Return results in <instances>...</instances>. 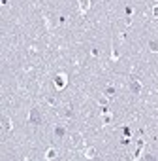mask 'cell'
<instances>
[{"mask_svg":"<svg viewBox=\"0 0 158 161\" xmlns=\"http://www.w3.org/2000/svg\"><path fill=\"white\" fill-rule=\"evenodd\" d=\"M120 144H124V146L130 144V136H122V138H120Z\"/></svg>","mask_w":158,"mask_h":161,"instance_id":"cell-15","label":"cell"},{"mask_svg":"<svg viewBox=\"0 0 158 161\" xmlns=\"http://www.w3.org/2000/svg\"><path fill=\"white\" fill-rule=\"evenodd\" d=\"M156 2H158V0H156Z\"/></svg>","mask_w":158,"mask_h":161,"instance_id":"cell-21","label":"cell"},{"mask_svg":"<svg viewBox=\"0 0 158 161\" xmlns=\"http://www.w3.org/2000/svg\"><path fill=\"white\" fill-rule=\"evenodd\" d=\"M68 82H70V78H68L64 72H59V74L55 76V80H53V83H55V89H64L66 85H68Z\"/></svg>","mask_w":158,"mask_h":161,"instance_id":"cell-2","label":"cell"},{"mask_svg":"<svg viewBox=\"0 0 158 161\" xmlns=\"http://www.w3.org/2000/svg\"><path fill=\"white\" fill-rule=\"evenodd\" d=\"M41 114H40V110L38 108H30V112H28V123H32V125H41Z\"/></svg>","mask_w":158,"mask_h":161,"instance_id":"cell-3","label":"cell"},{"mask_svg":"<svg viewBox=\"0 0 158 161\" xmlns=\"http://www.w3.org/2000/svg\"><path fill=\"white\" fill-rule=\"evenodd\" d=\"M96 155H98V150H96V148L90 146V148H87V150H85V157H87V159H94Z\"/></svg>","mask_w":158,"mask_h":161,"instance_id":"cell-6","label":"cell"},{"mask_svg":"<svg viewBox=\"0 0 158 161\" xmlns=\"http://www.w3.org/2000/svg\"><path fill=\"white\" fill-rule=\"evenodd\" d=\"M104 93H106V97H107V99H113V97H115V93H117V89L113 87V85H107Z\"/></svg>","mask_w":158,"mask_h":161,"instance_id":"cell-8","label":"cell"},{"mask_svg":"<svg viewBox=\"0 0 158 161\" xmlns=\"http://www.w3.org/2000/svg\"><path fill=\"white\" fill-rule=\"evenodd\" d=\"M47 104L51 106V108H53V106H56V104H59V101H56V97H47Z\"/></svg>","mask_w":158,"mask_h":161,"instance_id":"cell-12","label":"cell"},{"mask_svg":"<svg viewBox=\"0 0 158 161\" xmlns=\"http://www.w3.org/2000/svg\"><path fill=\"white\" fill-rule=\"evenodd\" d=\"M149 49H151L153 53H158V40H151V42H149Z\"/></svg>","mask_w":158,"mask_h":161,"instance_id":"cell-11","label":"cell"},{"mask_svg":"<svg viewBox=\"0 0 158 161\" xmlns=\"http://www.w3.org/2000/svg\"><path fill=\"white\" fill-rule=\"evenodd\" d=\"M2 123H4V131H11V129H13V123H11V120H8V117H4Z\"/></svg>","mask_w":158,"mask_h":161,"instance_id":"cell-10","label":"cell"},{"mask_svg":"<svg viewBox=\"0 0 158 161\" xmlns=\"http://www.w3.org/2000/svg\"><path fill=\"white\" fill-rule=\"evenodd\" d=\"M53 135H55V138H66V135H68V129H66V125H64V123L55 125V129H53Z\"/></svg>","mask_w":158,"mask_h":161,"instance_id":"cell-4","label":"cell"},{"mask_svg":"<svg viewBox=\"0 0 158 161\" xmlns=\"http://www.w3.org/2000/svg\"><path fill=\"white\" fill-rule=\"evenodd\" d=\"M56 155H59V152H56V150H55V148H49V150H47V152H45V159H47V161H51V159H55Z\"/></svg>","mask_w":158,"mask_h":161,"instance_id":"cell-7","label":"cell"},{"mask_svg":"<svg viewBox=\"0 0 158 161\" xmlns=\"http://www.w3.org/2000/svg\"><path fill=\"white\" fill-rule=\"evenodd\" d=\"M98 104L100 106H107V97H102V99L98 101Z\"/></svg>","mask_w":158,"mask_h":161,"instance_id":"cell-14","label":"cell"},{"mask_svg":"<svg viewBox=\"0 0 158 161\" xmlns=\"http://www.w3.org/2000/svg\"><path fill=\"white\" fill-rule=\"evenodd\" d=\"M90 53H92V55H94V57H98V55H100V51H98V49H96V48H94V49H92V51H90Z\"/></svg>","mask_w":158,"mask_h":161,"instance_id":"cell-19","label":"cell"},{"mask_svg":"<svg viewBox=\"0 0 158 161\" xmlns=\"http://www.w3.org/2000/svg\"><path fill=\"white\" fill-rule=\"evenodd\" d=\"M143 82L139 80V78H135V76H130V80H128V89H130V93H134V95H141L143 93Z\"/></svg>","mask_w":158,"mask_h":161,"instance_id":"cell-1","label":"cell"},{"mask_svg":"<svg viewBox=\"0 0 158 161\" xmlns=\"http://www.w3.org/2000/svg\"><path fill=\"white\" fill-rule=\"evenodd\" d=\"M153 17H154V19H158V4L153 8Z\"/></svg>","mask_w":158,"mask_h":161,"instance_id":"cell-18","label":"cell"},{"mask_svg":"<svg viewBox=\"0 0 158 161\" xmlns=\"http://www.w3.org/2000/svg\"><path fill=\"white\" fill-rule=\"evenodd\" d=\"M111 61H115V63L119 61V51L115 48H113V51H111Z\"/></svg>","mask_w":158,"mask_h":161,"instance_id":"cell-13","label":"cell"},{"mask_svg":"<svg viewBox=\"0 0 158 161\" xmlns=\"http://www.w3.org/2000/svg\"><path fill=\"white\" fill-rule=\"evenodd\" d=\"M81 138H83V136H81V133H74L72 140H74V146H75V148H77V146H81V142H83Z\"/></svg>","mask_w":158,"mask_h":161,"instance_id":"cell-9","label":"cell"},{"mask_svg":"<svg viewBox=\"0 0 158 161\" xmlns=\"http://www.w3.org/2000/svg\"><path fill=\"white\" fill-rule=\"evenodd\" d=\"M77 8H79V12H81V13H87L90 10V0H79Z\"/></svg>","mask_w":158,"mask_h":161,"instance_id":"cell-5","label":"cell"},{"mask_svg":"<svg viewBox=\"0 0 158 161\" xmlns=\"http://www.w3.org/2000/svg\"><path fill=\"white\" fill-rule=\"evenodd\" d=\"M8 2H9V0H2V4H4V6H6V4H8Z\"/></svg>","mask_w":158,"mask_h":161,"instance_id":"cell-20","label":"cell"},{"mask_svg":"<svg viewBox=\"0 0 158 161\" xmlns=\"http://www.w3.org/2000/svg\"><path fill=\"white\" fill-rule=\"evenodd\" d=\"M122 133H124V136H132V131H130V127H124V129H122Z\"/></svg>","mask_w":158,"mask_h":161,"instance_id":"cell-17","label":"cell"},{"mask_svg":"<svg viewBox=\"0 0 158 161\" xmlns=\"http://www.w3.org/2000/svg\"><path fill=\"white\" fill-rule=\"evenodd\" d=\"M126 15H128V17L134 15V8H132V6H126Z\"/></svg>","mask_w":158,"mask_h":161,"instance_id":"cell-16","label":"cell"}]
</instances>
